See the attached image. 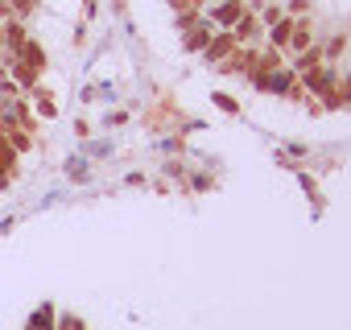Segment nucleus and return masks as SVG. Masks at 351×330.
Here are the masks:
<instances>
[{
  "label": "nucleus",
  "mask_w": 351,
  "mask_h": 330,
  "mask_svg": "<svg viewBox=\"0 0 351 330\" xmlns=\"http://www.w3.org/2000/svg\"><path fill=\"white\" fill-rule=\"evenodd\" d=\"M244 13H248V5H244V0H219V5L211 9V21H215V25H223V29H232V25L244 17Z\"/></svg>",
  "instance_id": "1"
},
{
  "label": "nucleus",
  "mask_w": 351,
  "mask_h": 330,
  "mask_svg": "<svg viewBox=\"0 0 351 330\" xmlns=\"http://www.w3.org/2000/svg\"><path fill=\"white\" fill-rule=\"evenodd\" d=\"M232 50H236V38H232V29H223V34H215V38L207 42V50H203V54H207V62H223Z\"/></svg>",
  "instance_id": "2"
},
{
  "label": "nucleus",
  "mask_w": 351,
  "mask_h": 330,
  "mask_svg": "<svg viewBox=\"0 0 351 330\" xmlns=\"http://www.w3.org/2000/svg\"><path fill=\"white\" fill-rule=\"evenodd\" d=\"M211 38H215V29L203 21V25H195V29H191V38H186V50H191V54H203Z\"/></svg>",
  "instance_id": "3"
},
{
  "label": "nucleus",
  "mask_w": 351,
  "mask_h": 330,
  "mask_svg": "<svg viewBox=\"0 0 351 330\" xmlns=\"http://www.w3.org/2000/svg\"><path fill=\"white\" fill-rule=\"evenodd\" d=\"M38 99H42V103H38V112H42V116H58V103H54V95H50V91H38Z\"/></svg>",
  "instance_id": "4"
},
{
  "label": "nucleus",
  "mask_w": 351,
  "mask_h": 330,
  "mask_svg": "<svg viewBox=\"0 0 351 330\" xmlns=\"http://www.w3.org/2000/svg\"><path fill=\"white\" fill-rule=\"evenodd\" d=\"M169 9H173V13H199L203 0H169Z\"/></svg>",
  "instance_id": "5"
},
{
  "label": "nucleus",
  "mask_w": 351,
  "mask_h": 330,
  "mask_svg": "<svg viewBox=\"0 0 351 330\" xmlns=\"http://www.w3.org/2000/svg\"><path fill=\"white\" fill-rule=\"evenodd\" d=\"M215 103H219V107H228V112H236V99H232V95H215Z\"/></svg>",
  "instance_id": "6"
},
{
  "label": "nucleus",
  "mask_w": 351,
  "mask_h": 330,
  "mask_svg": "<svg viewBox=\"0 0 351 330\" xmlns=\"http://www.w3.org/2000/svg\"><path fill=\"white\" fill-rule=\"evenodd\" d=\"M0 71H5V66H0Z\"/></svg>",
  "instance_id": "7"
}]
</instances>
